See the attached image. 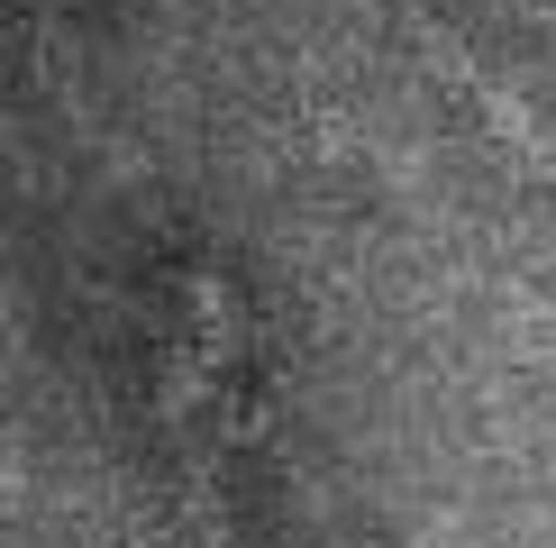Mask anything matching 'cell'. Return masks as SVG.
Returning a JSON list of instances; mask_svg holds the SVG:
<instances>
[{"label": "cell", "instance_id": "6da1fadb", "mask_svg": "<svg viewBox=\"0 0 556 548\" xmlns=\"http://www.w3.org/2000/svg\"><path fill=\"white\" fill-rule=\"evenodd\" d=\"M238 302H228L219 274H192L182 292V329L165 348V421L182 439V475H192V502H201V531H228L219 512V457H228V421H238Z\"/></svg>", "mask_w": 556, "mask_h": 548}, {"label": "cell", "instance_id": "7a4b0ae2", "mask_svg": "<svg viewBox=\"0 0 556 548\" xmlns=\"http://www.w3.org/2000/svg\"><path fill=\"white\" fill-rule=\"evenodd\" d=\"M375 10H383V18H392V28H402L410 46H420V55H429V64H438V74H447L456 91H466V110H475V120L502 137V147H511V165H520L529 183H547V192H556V128L539 120V110H529V101H520V91L502 83L483 55H466V46L438 28L429 10H410V0H375Z\"/></svg>", "mask_w": 556, "mask_h": 548}]
</instances>
